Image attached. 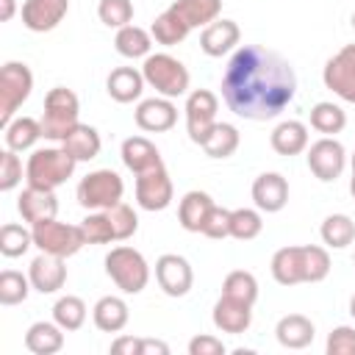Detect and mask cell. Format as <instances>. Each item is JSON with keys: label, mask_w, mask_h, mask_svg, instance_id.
I'll return each instance as SVG.
<instances>
[{"label": "cell", "mask_w": 355, "mask_h": 355, "mask_svg": "<svg viewBox=\"0 0 355 355\" xmlns=\"http://www.w3.org/2000/svg\"><path fill=\"white\" fill-rule=\"evenodd\" d=\"M294 94L297 75L288 58L261 44L233 50L222 75V100L236 116L252 122L275 119L291 105Z\"/></svg>", "instance_id": "1"}, {"label": "cell", "mask_w": 355, "mask_h": 355, "mask_svg": "<svg viewBox=\"0 0 355 355\" xmlns=\"http://www.w3.org/2000/svg\"><path fill=\"white\" fill-rule=\"evenodd\" d=\"M78 161L64 150V147H42L33 150L28 164H25V180L28 186H39V189H58L64 186L72 172H75Z\"/></svg>", "instance_id": "2"}, {"label": "cell", "mask_w": 355, "mask_h": 355, "mask_svg": "<svg viewBox=\"0 0 355 355\" xmlns=\"http://www.w3.org/2000/svg\"><path fill=\"white\" fill-rule=\"evenodd\" d=\"M80 100L72 89L55 86L44 94V114H42V136L50 141H64L67 133L80 122Z\"/></svg>", "instance_id": "3"}, {"label": "cell", "mask_w": 355, "mask_h": 355, "mask_svg": "<svg viewBox=\"0 0 355 355\" xmlns=\"http://www.w3.org/2000/svg\"><path fill=\"white\" fill-rule=\"evenodd\" d=\"M141 75H144L147 86L155 89V94L169 97V100L186 94L189 80H191L186 64L180 58L169 55V53H150L141 64Z\"/></svg>", "instance_id": "4"}, {"label": "cell", "mask_w": 355, "mask_h": 355, "mask_svg": "<svg viewBox=\"0 0 355 355\" xmlns=\"http://www.w3.org/2000/svg\"><path fill=\"white\" fill-rule=\"evenodd\" d=\"M105 275L122 294H139L150 283V266L144 255L128 244H119L105 255Z\"/></svg>", "instance_id": "5"}, {"label": "cell", "mask_w": 355, "mask_h": 355, "mask_svg": "<svg viewBox=\"0 0 355 355\" xmlns=\"http://www.w3.org/2000/svg\"><path fill=\"white\" fill-rule=\"evenodd\" d=\"M78 202L86 211H108L111 205L122 202L125 183L114 169H94L78 183Z\"/></svg>", "instance_id": "6"}, {"label": "cell", "mask_w": 355, "mask_h": 355, "mask_svg": "<svg viewBox=\"0 0 355 355\" xmlns=\"http://www.w3.org/2000/svg\"><path fill=\"white\" fill-rule=\"evenodd\" d=\"M33 89V72L28 69V64L22 61H6L0 69V125L6 128L19 105L31 97Z\"/></svg>", "instance_id": "7"}, {"label": "cell", "mask_w": 355, "mask_h": 355, "mask_svg": "<svg viewBox=\"0 0 355 355\" xmlns=\"http://www.w3.org/2000/svg\"><path fill=\"white\" fill-rule=\"evenodd\" d=\"M31 230H33V247L39 252H50V255H58V258H72L86 244V239L80 233V225L44 219V222L33 225Z\"/></svg>", "instance_id": "8"}, {"label": "cell", "mask_w": 355, "mask_h": 355, "mask_svg": "<svg viewBox=\"0 0 355 355\" xmlns=\"http://www.w3.org/2000/svg\"><path fill=\"white\" fill-rule=\"evenodd\" d=\"M186 133L194 144L202 147L205 136L211 133V128L219 122L216 111H219V97L211 89H194L186 97Z\"/></svg>", "instance_id": "9"}, {"label": "cell", "mask_w": 355, "mask_h": 355, "mask_svg": "<svg viewBox=\"0 0 355 355\" xmlns=\"http://www.w3.org/2000/svg\"><path fill=\"white\" fill-rule=\"evenodd\" d=\"M347 166V150L338 139L333 136H322L313 144H308V169L322 180V183H333L341 178Z\"/></svg>", "instance_id": "10"}, {"label": "cell", "mask_w": 355, "mask_h": 355, "mask_svg": "<svg viewBox=\"0 0 355 355\" xmlns=\"http://www.w3.org/2000/svg\"><path fill=\"white\" fill-rule=\"evenodd\" d=\"M324 86L344 103H355V44H344L322 69Z\"/></svg>", "instance_id": "11"}, {"label": "cell", "mask_w": 355, "mask_h": 355, "mask_svg": "<svg viewBox=\"0 0 355 355\" xmlns=\"http://www.w3.org/2000/svg\"><path fill=\"white\" fill-rule=\"evenodd\" d=\"M172 197H175V186H172V178H169L164 164L136 175V202H139V208L164 211V208H169Z\"/></svg>", "instance_id": "12"}, {"label": "cell", "mask_w": 355, "mask_h": 355, "mask_svg": "<svg viewBox=\"0 0 355 355\" xmlns=\"http://www.w3.org/2000/svg\"><path fill=\"white\" fill-rule=\"evenodd\" d=\"M155 280L166 297H186L194 286V272L183 255L164 252L155 261Z\"/></svg>", "instance_id": "13"}, {"label": "cell", "mask_w": 355, "mask_h": 355, "mask_svg": "<svg viewBox=\"0 0 355 355\" xmlns=\"http://www.w3.org/2000/svg\"><path fill=\"white\" fill-rule=\"evenodd\" d=\"M133 119L141 130L147 133H164V130H172L175 122H178V108L169 97H147L136 105L133 111Z\"/></svg>", "instance_id": "14"}, {"label": "cell", "mask_w": 355, "mask_h": 355, "mask_svg": "<svg viewBox=\"0 0 355 355\" xmlns=\"http://www.w3.org/2000/svg\"><path fill=\"white\" fill-rule=\"evenodd\" d=\"M69 11V0H25L22 3V25L33 33H47L61 25Z\"/></svg>", "instance_id": "15"}, {"label": "cell", "mask_w": 355, "mask_h": 355, "mask_svg": "<svg viewBox=\"0 0 355 355\" xmlns=\"http://www.w3.org/2000/svg\"><path fill=\"white\" fill-rule=\"evenodd\" d=\"M64 261L67 258H58V255H50V252H39L28 266L31 286L39 294H55L58 288H64V283H67V263Z\"/></svg>", "instance_id": "16"}, {"label": "cell", "mask_w": 355, "mask_h": 355, "mask_svg": "<svg viewBox=\"0 0 355 355\" xmlns=\"http://www.w3.org/2000/svg\"><path fill=\"white\" fill-rule=\"evenodd\" d=\"M19 216L33 227L44 219H55L58 214V197L53 189H39V186H25L19 200H17Z\"/></svg>", "instance_id": "17"}, {"label": "cell", "mask_w": 355, "mask_h": 355, "mask_svg": "<svg viewBox=\"0 0 355 355\" xmlns=\"http://www.w3.org/2000/svg\"><path fill=\"white\" fill-rule=\"evenodd\" d=\"M239 42H241V28L233 19H214L200 33V50L211 58H222V55L233 53L239 47Z\"/></svg>", "instance_id": "18"}, {"label": "cell", "mask_w": 355, "mask_h": 355, "mask_svg": "<svg viewBox=\"0 0 355 355\" xmlns=\"http://www.w3.org/2000/svg\"><path fill=\"white\" fill-rule=\"evenodd\" d=\"M252 202L258 211L277 214L288 202V180L280 172H263L252 180Z\"/></svg>", "instance_id": "19"}, {"label": "cell", "mask_w": 355, "mask_h": 355, "mask_svg": "<svg viewBox=\"0 0 355 355\" xmlns=\"http://www.w3.org/2000/svg\"><path fill=\"white\" fill-rule=\"evenodd\" d=\"M211 319H214V327H216V330L230 333V336H239V333H244V330L250 327V322H252V305L222 294V297L214 302Z\"/></svg>", "instance_id": "20"}, {"label": "cell", "mask_w": 355, "mask_h": 355, "mask_svg": "<svg viewBox=\"0 0 355 355\" xmlns=\"http://www.w3.org/2000/svg\"><path fill=\"white\" fill-rule=\"evenodd\" d=\"M144 86H147V80H144L141 69H136V67H116L105 78V92L116 103H133V100H139L141 92H144Z\"/></svg>", "instance_id": "21"}, {"label": "cell", "mask_w": 355, "mask_h": 355, "mask_svg": "<svg viewBox=\"0 0 355 355\" xmlns=\"http://www.w3.org/2000/svg\"><path fill=\"white\" fill-rule=\"evenodd\" d=\"M272 277L280 286H297L305 283V261H302V244H291V247H280L272 255Z\"/></svg>", "instance_id": "22"}, {"label": "cell", "mask_w": 355, "mask_h": 355, "mask_svg": "<svg viewBox=\"0 0 355 355\" xmlns=\"http://www.w3.org/2000/svg\"><path fill=\"white\" fill-rule=\"evenodd\" d=\"M269 144L277 155H300L308 150V125L300 119H283L280 125H275Z\"/></svg>", "instance_id": "23"}, {"label": "cell", "mask_w": 355, "mask_h": 355, "mask_svg": "<svg viewBox=\"0 0 355 355\" xmlns=\"http://www.w3.org/2000/svg\"><path fill=\"white\" fill-rule=\"evenodd\" d=\"M119 155H122V164H125L133 175H141V172H147V169L164 164L158 147H155L150 139H144V136H128V139L122 141Z\"/></svg>", "instance_id": "24"}, {"label": "cell", "mask_w": 355, "mask_h": 355, "mask_svg": "<svg viewBox=\"0 0 355 355\" xmlns=\"http://www.w3.org/2000/svg\"><path fill=\"white\" fill-rule=\"evenodd\" d=\"M216 202L211 200V194L208 191H186L183 194V200H180V205H178V222H180V227L183 230H189V233H202V225H205V219H208V214H211V208H214Z\"/></svg>", "instance_id": "25"}, {"label": "cell", "mask_w": 355, "mask_h": 355, "mask_svg": "<svg viewBox=\"0 0 355 355\" xmlns=\"http://www.w3.org/2000/svg\"><path fill=\"white\" fill-rule=\"evenodd\" d=\"M275 336H277L280 347H286V349H305V347L313 341L316 327H313V322H311L308 316H302V313H286V316L277 322Z\"/></svg>", "instance_id": "26"}, {"label": "cell", "mask_w": 355, "mask_h": 355, "mask_svg": "<svg viewBox=\"0 0 355 355\" xmlns=\"http://www.w3.org/2000/svg\"><path fill=\"white\" fill-rule=\"evenodd\" d=\"M92 319H94V327L103 330V333H119L128 319H130V311H128V302L122 297H100L92 308Z\"/></svg>", "instance_id": "27"}, {"label": "cell", "mask_w": 355, "mask_h": 355, "mask_svg": "<svg viewBox=\"0 0 355 355\" xmlns=\"http://www.w3.org/2000/svg\"><path fill=\"white\" fill-rule=\"evenodd\" d=\"M61 147H64V150H67V153L80 164V161H92V158H97V155H100L103 139H100L97 128L78 122V125L67 133V139L61 141Z\"/></svg>", "instance_id": "28"}, {"label": "cell", "mask_w": 355, "mask_h": 355, "mask_svg": "<svg viewBox=\"0 0 355 355\" xmlns=\"http://www.w3.org/2000/svg\"><path fill=\"white\" fill-rule=\"evenodd\" d=\"M64 333L58 322H33L25 333V347L33 355H53L64 347Z\"/></svg>", "instance_id": "29"}, {"label": "cell", "mask_w": 355, "mask_h": 355, "mask_svg": "<svg viewBox=\"0 0 355 355\" xmlns=\"http://www.w3.org/2000/svg\"><path fill=\"white\" fill-rule=\"evenodd\" d=\"M3 139H6V147L14 150V153H25L31 150L42 136V122L33 119V116H14L6 128H3Z\"/></svg>", "instance_id": "30"}, {"label": "cell", "mask_w": 355, "mask_h": 355, "mask_svg": "<svg viewBox=\"0 0 355 355\" xmlns=\"http://www.w3.org/2000/svg\"><path fill=\"white\" fill-rule=\"evenodd\" d=\"M169 8L178 11L180 19L194 31V28H205L214 19H219L222 0H175Z\"/></svg>", "instance_id": "31"}, {"label": "cell", "mask_w": 355, "mask_h": 355, "mask_svg": "<svg viewBox=\"0 0 355 355\" xmlns=\"http://www.w3.org/2000/svg\"><path fill=\"white\" fill-rule=\"evenodd\" d=\"M150 33H153V39H155L158 44H164V47H175V44H180V42L191 33V28L180 19L178 11L166 8V11H161V14L153 19Z\"/></svg>", "instance_id": "32"}, {"label": "cell", "mask_w": 355, "mask_h": 355, "mask_svg": "<svg viewBox=\"0 0 355 355\" xmlns=\"http://www.w3.org/2000/svg\"><path fill=\"white\" fill-rule=\"evenodd\" d=\"M114 47L125 58H147L153 47V33L139 28V25H125L114 36Z\"/></svg>", "instance_id": "33"}, {"label": "cell", "mask_w": 355, "mask_h": 355, "mask_svg": "<svg viewBox=\"0 0 355 355\" xmlns=\"http://www.w3.org/2000/svg\"><path fill=\"white\" fill-rule=\"evenodd\" d=\"M239 141H241V136H239V128H236V125H230V122H216V125L211 128V133L205 136L202 150H205L208 158H230V155L239 150Z\"/></svg>", "instance_id": "34"}, {"label": "cell", "mask_w": 355, "mask_h": 355, "mask_svg": "<svg viewBox=\"0 0 355 355\" xmlns=\"http://www.w3.org/2000/svg\"><path fill=\"white\" fill-rule=\"evenodd\" d=\"M319 236L330 250H344L355 241V222L347 214H330V216H324Z\"/></svg>", "instance_id": "35"}, {"label": "cell", "mask_w": 355, "mask_h": 355, "mask_svg": "<svg viewBox=\"0 0 355 355\" xmlns=\"http://www.w3.org/2000/svg\"><path fill=\"white\" fill-rule=\"evenodd\" d=\"M311 128L319 130L322 136H336L347 128V114L341 105L330 103V100H322L311 108Z\"/></svg>", "instance_id": "36"}, {"label": "cell", "mask_w": 355, "mask_h": 355, "mask_svg": "<svg viewBox=\"0 0 355 355\" xmlns=\"http://www.w3.org/2000/svg\"><path fill=\"white\" fill-rule=\"evenodd\" d=\"M86 302L75 294H67V297H58L55 305H53V322H58L67 333L72 330H80L83 322H86Z\"/></svg>", "instance_id": "37"}, {"label": "cell", "mask_w": 355, "mask_h": 355, "mask_svg": "<svg viewBox=\"0 0 355 355\" xmlns=\"http://www.w3.org/2000/svg\"><path fill=\"white\" fill-rule=\"evenodd\" d=\"M33 247V230L17 222H6L0 227V252L6 258H19Z\"/></svg>", "instance_id": "38"}, {"label": "cell", "mask_w": 355, "mask_h": 355, "mask_svg": "<svg viewBox=\"0 0 355 355\" xmlns=\"http://www.w3.org/2000/svg\"><path fill=\"white\" fill-rule=\"evenodd\" d=\"M31 277L17 272V269H3L0 272V305H19L31 294Z\"/></svg>", "instance_id": "39"}, {"label": "cell", "mask_w": 355, "mask_h": 355, "mask_svg": "<svg viewBox=\"0 0 355 355\" xmlns=\"http://www.w3.org/2000/svg\"><path fill=\"white\" fill-rule=\"evenodd\" d=\"M222 294L252 305V302L258 300V280H255V275L247 272V269H233V272L225 277V283H222Z\"/></svg>", "instance_id": "40"}, {"label": "cell", "mask_w": 355, "mask_h": 355, "mask_svg": "<svg viewBox=\"0 0 355 355\" xmlns=\"http://www.w3.org/2000/svg\"><path fill=\"white\" fill-rule=\"evenodd\" d=\"M263 230V219L255 208H236L230 211V236L239 241H252Z\"/></svg>", "instance_id": "41"}, {"label": "cell", "mask_w": 355, "mask_h": 355, "mask_svg": "<svg viewBox=\"0 0 355 355\" xmlns=\"http://www.w3.org/2000/svg\"><path fill=\"white\" fill-rule=\"evenodd\" d=\"M80 233L86 239V244H111L114 239V227L105 211H89V216L80 219Z\"/></svg>", "instance_id": "42"}, {"label": "cell", "mask_w": 355, "mask_h": 355, "mask_svg": "<svg viewBox=\"0 0 355 355\" xmlns=\"http://www.w3.org/2000/svg\"><path fill=\"white\" fill-rule=\"evenodd\" d=\"M97 17L108 28H125L133 19V0H100L97 3Z\"/></svg>", "instance_id": "43"}, {"label": "cell", "mask_w": 355, "mask_h": 355, "mask_svg": "<svg viewBox=\"0 0 355 355\" xmlns=\"http://www.w3.org/2000/svg\"><path fill=\"white\" fill-rule=\"evenodd\" d=\"M302 261H305V283H319L330 275V255L324 247L302 244Z\"/></svg>", "instance_id": "44"}, {"label": "cell", "mask_w": 355, "mask_h": 355, "mask_svg": "<svg viewBox=\"0 0 355 355\" xmlns=\"http://www.w3.org/2000/svg\"><path fill=\"white\" fill-rule=\"evenodd\" d=\"M105 214L111 219V227H114V239L116 241H125V239H130L139 230V216H136V211L128 202H116Z\"/></svg>", "instance_id": "45"}, {"label": "cell", "mask_w": 355, "mask_h": 355, "mask_svg": "<svg viewBox=\"0 0 355 355\" xmlns=\"http://www.w3.org/2000/svg\"><path fill=\"white\" fill-rule=\"evenodd\" d=\"M22 183V161L14 150L0 153V191H14Z\"/></svg>", "instance_id": "46"}, {"label": "cell", "mask_w": 355, "mask_h": 355, "mask_svg": "<svg viewBox=\"0 0 355 355\" xmlns=\"http://www.w3.org/2000/svg\"><path fill=\"white\" fill-rule=\"evenodd\" d=\"M324 349H327V355H355V327H349V324L333 327Z\"/></svg>", "instance_id": "47"}, {"label": "cell", "mask_w": 355, "mask_h": 355, "mask_svg": "<svg viewBox=\"0 0 355 355\" xmlns=\"http://www.w3.org/2000/svg\"><path fill=\"white\" fill-rule=\"evenodd\" d=\"M202 236L208 239H227L230 236V211L222 205H214L205 225H202Z\"/></svg>", "instance_id": "48"}, {"label": "cell", "mask_w": 355, "mask_h": 355, "mask_svg": "<svg viewBox=\"0 0 355 355\" xmlns=\"http://www.w3.org/2000/svg\"><path fill=\"white\" fill-rule=\"evenodd\" d=\"M189 355H225V344L216 336H194L189 341Z\"/></svg>", "instance_id": "49"}, {"label": "cell", "mask_w": 355, "mask_h": 355, "mask_svg": "<svg viewBox=\"0 0 355 355\" xmlns=\"http://www.w3.org/2000/svg\"><path fill=\"white\" fill-rule=\"evenodd\" d=\"M111 352L114 355H141V338L119 336L116 341H111Z\"/></svg>", "instance_id": "50"}, {"label": "cell", "mask_w": 355, "mask_h": 355, "mask_svg": "<svg viewBox=\"0 0 355 355\" xmlns=\"http://www.w3.org/2000/svg\"><path fill=\"white\" fill-rule=\"evenodd\" d=\"M141 355H169V347L155 338H141Z\"/></svg>", "instance_id": "51"}, {"label": "cell", "mask_w": 355, "mask_h": 355, "mask_svg": "<svg viewBox=\"0 0 355 355\" xmlns=\"http://www.w3.org/2000/svg\"><path fill=\"white\" fill-rule=\"evenodd\" d=\"M17 11V3L14 0H0V22H8Z\"/></svg>", "instance_id": "52"}, {"label": "cell", "mask_w": 355, "mask_h": 355, "mask_svg": "<svg viewBox=\"0 0 355 355\" xmlns=\"http://www.w3.org/2000/svg\"><path fill=\"white\" fill-rule=\"evenodd\" d=\"M349 316H352V319H355V294H352V297H349Z\"/></svg>", "instance_id": "53"}, {"label": "cell", "mask_w": 355, "mask_h": 355, "mask_svg": "<svg viewBox=\"0 0 355 355\" xmlns=\"http://www.w3.org/2000/svg\"><path fill=\"white\" fill-rule=\"evenodd\" d=\"M349 194L355 197V172H352V178H349Z\"/></svg>", "instance_id": "54"}, {"label": "cell", "mask_w": 355, "mask_h": 355, "mask_svg": "<svg viewBox=\"0 0 355 355\" xmlns=\"http://www.w3.org/2000/svg\"><path fill=\"white\" fill-rule=\"evenodd\" d=\"M352 172H355V155H352Z\"/></svg>", "instance_id": "55"}, {"label": "cell", "mask_w": 355, "mask_h": 355, "mask_svg": "<svg viewBox=\"0 0 355 355\" xmlns=\"http://www.w3.org/2000/svg\"><path fill=\"white\" fill-rule=\"evenodd\" d=\"M352 28H355V14H352Z\"/></svg>", "instance_id": "56"}, {"label": "cell", "mask_w": 355, "mask_h": 355, "mask_svg": "<svg viewBox=\"0 0 355 355\" xmlns=\"http://www.w3.org/2000/svg\"><path fill=\"white\" fill-rule=\"evenodd\" d=\"M352 263H355V258H352Z\"/></svg>", "instance_id": "57"}]
</instances>
